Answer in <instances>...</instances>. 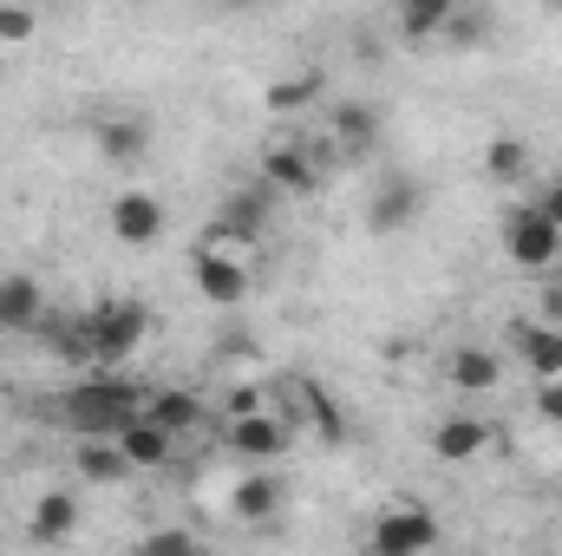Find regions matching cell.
<instances>
[{"label":"cell","instance_id":"6da1fadb","mask_svg":"<svg viewBox=\"0 0 562 556\" xmlns=\"http://www.w3.org/2000/svg\"><path fill=\"white\" fill-rule=\"evenodd\" d=\"M144 400L150 393H138L119 374H86L79 387H66L53 400V413H59V425H72L79 438H119L132 419H144Z\"/></svg>","mask_w":562,"mask_h":556},{"label":"cell","instance_id":"7a4b0ae2","mask_svg":"<svg viewBox=\"0 0 562 556\" xmlns=\"http://www.w3.org/2000/svg\"><path fill=\"white\" fill-rule=\"evenodd\" d=\"M86 334H92V367H125L150 341V308L138 294H105L86 308Z\"/></svg>","mask_w":562,"mask_h":556},{"label":"cell","instance_id":"3957f363","mask_svg":"<svg viewBox=\"0 0 562 556\" xmlns=\"http://www.w3.org/2000/svg\"><path fill=\"white\" fill-rule=\"evenodd\" d=\"M431 551H438V511L413 504V498L386 504L367 531V556H431Z\"/></svg>","mask_w":562,"mask_h":556},{"label":"cell","instance_id":"277c9868","mask_svg":"<svg viewBox=\"0 0 562 556\" xmlns=\"http://www.w3.org/2000/svg\"><path fill=\"white\" fill-rule=\"evenodd\" d=\"M504 249H510V263H517L524 276L562 269V230L537 210V203H517V210L504 216Z\"/></svg>","mask_w":562,"mask_h":556},{"label":"cell","instance_id":"5b68a950","mask_svg":"<svg viewBox=\"0 0 562 556\" xmlns=\"http://www.w3.org/2000/svg\"><path fill=\"white\" fill-rule=\"evenodd\" d=\"M223 445L243 465H281V452L294 445V413H256V419H229Z\"/></svg>","mask_w":562,"mask_h":556},{"label":"cell","instance_id":"8992f818","mask_svg":"<svg viewBox=\"0 0 562 556\" xmlns=\"http://www.w3.org/2000/svg\"><path fill=\"white\" fill-rule=\"evenodd\" d=\"M190 281H196V294H203L210 308H243V301H249V288H256L249 263L216 256V249H196V256H190Z\"/></svg>","mask_w":562,"mask_h":556},{"label":"cell","instance_id":"52a82bcc","mask_svg":"<svg viewBox=\"0 0 562 556\" xmlns=\"http://www.w3.org/2000/svg\"><path fill=\"white\" fill-rule=\"evenodd\" d=\"M425 445H431L438 465H471V458H484L497 445V432H491V419H477V413H445Z\"/></svg>","mask_w":562,"mask_h":556},{"label":"cell","instance_id":"ba28073f","mask_svg":"<svg viewBox=\"0 0 562 556\" xmlns=\"http://www.w3.org/2000/svg\"><path fill=\"white\" fill-rule=\"evenodd\" d=\"M281 511H288V478H281V471H249V478H236V491H229V518H236V524L262 531V524H276Z\"/></svg>","mask_w":562,"mask_h":556},{"label":"cell","instance_id":"9c48e42d","mask_svg":"<svg viewBox=\"0 0 562 556\" xmlns=\"http://www.w3.org/2000/svg\"><path fill=\"white\" fill-rule=\"evenodd\" d=\"M105 223H112V236H119L125 249H150V243L164 236V203H157L150 190H119L112 210H105Z\"/></svg>","mask_w":562,"mask_h":556},{"label":"cell","instance_id":"30bf717a","mask_svg":"<svg viewBox=\"0 0 562 556\" xmlns=\"http://www.w3.org/2000/svg\"><path fill=\"white\" fill-rule=\"evenodd\" d=\"M79 498L72 491H40L33 498V511H26V544H40V551H59V544H72L79 537Z\"/></svg>","mask_w":562,"mask_h":556},{"label":"cell","instance_id":"8fae6325","mask_svg":"<svg viewBox=\"0 0 562 556\" xmlns=\"http://www.w3.org/2000/svg\"><path fill=\"white\" fill-rule=\"evenodd\" d=\"M425 210V190L413 177H386L380 190H373V203H367V230L373 236H400V230H413Z\"/></svg>","mask_w":562,"mask_h":556},{"label":"cell","instance_id":"7c38bea8","mask_svg":"<svg viewBox=\"0 0 562 556\" xmlns=\"http://www.w3.org/2000/svg\"><path fill=\"white\" fill-rule=\"evenodd\" d=\"M314 151L307 144H294V138H276V144H262V184L276 190V197H307L314 190Z\"/></svg>","mask_w":562,"mask_h":556},{"label":"cell","instance_id":"4fadbf2b","mask_svg":"<svg viewBox=\"0 0 562 556\" xmlns=\"http://www.w3.org/2000/svg\"><path fill=\"white\" fill-rule=\"evenodd\" d=\"M327 138H334V151H347V157H367L380 144V112L367 99H334L327 105Z\"/></svg>","mask_w":562,"mask_h":556},{"label":"cell","instance_id":"5bb4252c","mask_svg":"<svg viewBox=\"0 0 562 556\" xmlns=\"http://www.w3.org/2000/svg\"><path fill=\"white\" fill-rule=\"evenodd\" d=\"M33 327H46L40 276H0V334H33Z\"/></svg>","mask_w":562,"mask_h":556},{"label":"cell","instance_id":"9a60e30c","mask_svg":"<svg viewBox=\"0 0 562 556\" xmlns=\"http://www.w3.org/2000/svg\"><path fill=\"white\" fill-rule=\"evenodd\" d=\"M510 354H517L537 380H562V327H543V321H510Z\"/></svg>","mask_w":562,"mask_h":556},{"label":"cell","instance_id":"2e32d148","mask_svg":"<svg viewBox=\"0 0 562 556\" xmlns=\"http://www.w3.org/2000/svg\"><path fill=\"white\" fill-rule=\"evenodd\" d=\"M112 445L125 452V465H132V471H164V465L177 458V438H170L164 425H150V419H132Z\"/></svg>","mask_w":562,"mask_h":556},{"label":"cell","instance_id":"e0dca14e","mask_svg":"<svg viewBox=\"0 0 562 556\" xmlns=\"http://www.w3.org/2000/svg\"><path fill=\"white\" fill-rule=\"evenodd\" d=\"M99 157H105V164H119V170L144 164V157H150V119H138V112L105 119V125H99Z\"/></svg>","mask_w":562,"mask_h":556},{"label":"cell","instance_id":"ac0fdd59","mask_svg":"<svg viewBox=\"0 0 562 556\" xmlns=\"http://www.w3.org/2000/svg\"><path fill=\"white\" fill-rule=\"evenodd\" d=\"M144 419H150V425H164L170 438H183V432H196V425L210 419V407H203L196 393H183V387H164V393H150V400H144Z\"/></svg>","mask_w":562,"mask_h":556},{"label":"cell","instance_id":"d6986e66","mask_svg":"<svg viewBox=\"0 0 562 556\" xmlns=\"http://www.w3.org/2000/svg\"><path fill=\"white\" fill-rule=\"evenodd\" d=\"M445 380H451L458 393H497V380H504V360H497L491 347H458V354L445 360Z\"/></svg>","mask_w":562,"mask_h":556},{"label":"cell","instance_id":"ffe728a7","mask_svg":"<svg viewBox=\"0 0 562 556\" xmlns=\"http://www.w3.org/2000/svg\"><path fill=\"white\" fill-rule=\"evenodd\" d=\"M451 0H406V7H393V33L400 40H413V46H425V40H445V26H451Z\"/></svg>","mask_w":562,"mask_h":556},{"label":"cell","instance_id":"44dd1931","mask_svg":"<svg viewBox=\"0 0 562 556\" xmlns=\"http://www.w3.org/2000/svg\"><path fill=\"white\" fill-rule=\"evenodd\" d=\"M72 471H79L86 485H119V478H132V465H125V452H119L112 438H79V445H72Z\"/></svg>","mask_w":562,"mask_h":556},{"label":"cell","instance_id":"7402d4cb","mask_svg":"<svg viewBox=\"0 0 562 556\" xmlns=\"http://www.w3.org/2000/svg\"><path fill=\"white\" fill-rule=\"evenodd\" d=\"M484 177H491V184H517V177H530V144L524 138H491L484 144Z\"/></svg>","mask_w":562,"mask_h":556},{"label":"cell","instance_id":"603a6c76","mask_svg":"<svg viewBox=\"0 0 562 556\" xmlns=\"http://www.w3.org/2000/svg\"><path fill=\"white\" fill-rule=\"evenodd\" d=\"M132 556H210V544L196 531H183V524H164V531H144Z\"/></svg>","mask_w":562,"mask_h":556},{"label":"cell","instance_id":"cb8c5ba5","mask_svg":"<svg viewBox=\"0 0 562 556\" xmlns=\"http://www.w3.org/2000/svg\"><path fill=\"white\" fill-rule=\"evenodd\" d=\"M46 341H53V354H59V360L92 367V334H86V314H72L66 327H53V321H46Z\"/></svg>","mask_w":562,"mask_h":556},{"label":"cell","instance_id":"d4e9b609","mask_svg":"<svg viewBox=\"0 0 562 556\" xmlns=\"http://www.w3.org/2000/svg\"><path fill=\"white\" fill-rule=\"evenodd\" d=\"M314 99H321V73H294V79H276V86H269V105H276V112L314 105Z\"/></svg>","mask_w":562,"mask_h":556},{"label":"cell","instance_id":"484cf974","mask_svg":"<svg viewBox=\"0 0 562 556\" xmlns=\"http://www.w3.org/2000/svg\"><path fill=\"white\" fill-rule=\"evenodd\" d=\"M301 400H307V413H314V432H321L327 445H340V438H347V419H340V407H334L321 387H301Z\"/></svg>","mask_w":562,"mask_h":556},{"label":"cell","instance_id":"4316f807","mask_svg":"<svg viewBox=\"0 0 562 556\" xmlns=\"http://www.w3.org/2000/svg\"><path fill=\"white\" fill-rule=\"evenodd\" d=\"M33 33H40V13H33V7H0V53L26 46Z\"/></svg>","mask_w":562,"mask_h":556},{"label":"cell","instance_id":"83f0119b","mask_svg":"<svg viewBox=\"0 0 562 556\" xmlns=\"http://www.w3.org/2000/svg\"><path fill=\"white\" fill-rule=\"evenodd\" d=\"M530 407H537V419H543V425H562V380H537Z\"/></svg>","mask_w":562,"mask_h":556},{"label":"cell","instance_id":"f1b7e54d","mask_svg":"<svg viewBox=\"0 0 562 556\" xmlns=\"http://www.w3.org/2000/svg\"><path fill=\"white\" fill-rule=\"evenodd\" d=\"M256 413H269V407H262V393H256V387H236V393H229V400H223V425H229V419H256Z\"/></svg>","mask_w":562,"mask_h":556},{"label":"cell","instance_id":"f546056e","mask_svg":"<svg viewBox=\"0 0 562 556\" xmlns=\"http://www.w3.org/2000/svg\"><path fill=\"white\" fill-rule=\"evenodd\" d=\"M484 13H451V26H445V40H458V46H471V40H484Z\"/></svg>","mask_w":562,"mask_h":556},{"label":"cell","instance_id":"4dcf8cb0","mask_svg":"<svg viewBox=\"0 0 562 556\" xmlns=\"http://www.w3.org/2000/svg\"><path fill=\"white\" fill-rule=\"evenodd\" d=\"M537 321H543V327H562V281L543 288V314H537Z\"/></svg>","mask_w":562,"mask_h":556},{"label":"cell","instance_id":"1f68e13d","mask_svg":"<svg viewBox=\"0 0 562 556\" xmlns=\"http://www.w3.org/2000/svg\"><path fill=\"white\" fill-rule=\"evenodd\" d=\"M537 210H543V216H550V223L562 230V177H557V184H543V197H537Z\"/></svg>","mask_w":562,"mask_h":556},{"label":"cell","instance_id":"d6a6232c","mask_svg":"<svg viewBox=\"0 0 562 556\" xmlns=\"http://www.w3.org/2000/svg\"><path fill=\"white\" fill-rule=\"evenodd\" d=\"M0 86H7V53H0Z\"/></svg>","mask_w":562,"mask_h":556}]
</instances>
